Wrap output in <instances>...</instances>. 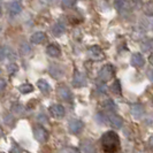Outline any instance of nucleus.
Instances as JSON below:
<instances>
[{"label": "nucleus", "instance_id": "4", "mask_svg": "<svg viewBox=\"0 0 153 153\" xmlns=\"http://www.w3.org/2000/svg\"><path fill=\"white\" fill-rule=\"evenodd\" d=\"M144 63H145V60H144L143 55L140 53H135L132 55V58H131V65L132 66H135L137 68H140V67L144 66Z\"/></svg>", "mask_w": 153, "mask_h": 153}, {"label": "nucleus", "instance_id": "19", "mask_svg": "<svg viewBox=\"0 0 153 153\" xmlns=\"http://www.w3.org/2000/svg\"><path fill=\"white\" fill-rule=\"evenodd\" d=\"M20 51H21L22 54L27 55V54H29L31 52V47L28 43H22V44L20 45Z\"/></svg>", "mask_w": 153, "mask_h": 153}, {"label": "nucleus", "instance_id": "23", "mask_svg": "<svg viewBox=\"0 0 153 153\" xmlns=\"http://www.w3.org/2000/svg\"><path fill=\"white\" fill-rule=\"evenodd\" d=\"M50 73H51V75L54 76L55 78H59V77L62 75V71L60 70L59 68H55V67H52L51 70H50Z\"/></svg>", "mask_w": 153, "mask_h": 153}, {"label": "nucleus", "instance_id": "25", "mask_svg": "<svg viewBox=\"0 0 153 153\" xmlns=\"http://www.w3.org/2000/svg\"><path fill=\"white\" fill-rule=\"evenodd\" d=\"M105 107L107 108V109H109V111H114L115 109V104L113 100L108 99L105 101Z\"/></svg>", "mask_w": 153, "mask_h": 153}, {"label": "nucleus", "instance_id": "27", "mask_svg": "<svg viewBox=\"0 0 153 153\" xmlns=\"http://www.w3.org/2000/svg\"><path fill=\"white\" fill-rule=\"evenodd\" d=\"M62 153H81L78 150L74 149V147H66L62 150Z\"/></svg>", "mask_w": 153, "mask_h": 153}, {"label": "nucleus", "instance_id": "9", "mask_svg": "<svg viewBox=\"0 0 153 153\" xmlns=\"http://www.w3.org/2000/svg\"><path fill=\"white\" fill-rule=\"evenodd\" d=\"M50 112L55 117H61L65 115V108L61 105H53V106L50 107Z\"/></svg>", "mask_w": 153, "mask_h": 153}, {"label": "nucleus", "instance_id": "33", "mask_svg": "<svg viewBox=\"0 0 153 153\" xmlns=\"http://www.w3.org/2000/svg\"><path fill=\"white\" fill-rule=\"evenodd\" d=\"M150 62H151V63L153 65V54L151 55V56H150Z\"/></svg>", "mask_w": 153, "mask_h": 153}, {"label": "nucleus", "instance_id": "11", "mask_svg": "<svg viewBox=\"0 0 153 153\" xmlns=\"http://www.w3.org/2000/svg\"><path fill=\"white\" fill-rule=\"evenodd\" d=\"M47 54L51 55L52 58H58V56H60L61 51H60V48H59L56 45L51 44V45L47 46Z\"/></svg>", "mask_w": 153, "mask_h": 153}, {"label": "nucleus", "instance_id": "34", "mask_svg": "<svg viewBox=\"0 0 153 153\" xmlns=\"http://www.w3.org/2000/svg\"><path fill=\"white\" fill-rule=\"evenodd\" d=\"M150 142H151V145L153 146V138H151V140H150Z\"/></svg>", "mask_w": 153, "mask_h": 153}, {"label": "nucleus", "instance_id": "8", "mask_svg": "<svg viewBox=\"0 0 153 153\" xmlns=\"http://www.w3.org/2000/svg\"><path fill=\"white\" fill-rule=\"evenodd\" d=\"M58 94L59 97L63 100H69L71 99V92L69 90L67 86H60L58 89Z\"/></svg>", "mask_w": 153, "mask_h": 153}, {"label": "nucleus", "instance_id": "15", "mask_svg": "<svg viewBox=\"0 0 153 153\" xmlns=\"http://www.w3.org/2000/svg\"><path fill=\"white\" fill-rule=\"evenodd\" d=\"M37 85H38L39 90L42 92H44V93H47L50 91V84L46 82L45 79H39L37 82Z\"/></svg>", "mask_w": 153, "mask_h": 153}, {"label": "nucleus", "instance_id": "20", "mask_svg": "<svg viewBox=\"0 0 153 153\" xmlns=\"http://www.w3.org/2000/svg\"><path fill=\"white\" fill-rule=\"evenodd\" d=\"M5 53H6V56H8V59H16V53L12 50V48H9V47H5Z\"/></svg>", "mask_w": 153, "mask_h": 153}, {"label": "nucleus", "instance_id": "22", "mask_svg": "<svg viewBox=\"0 0 153 153\" xmlns=\"http://www.w3.org/2000/svg\"><path fill=\"white\" fill-rule=\"evenodd\" d=\"M75 2H76V0H62L61 5L63 8H70L75 5Z\"/></svg>", "mask_w": 153, "mask_h": 153}, {"label": "nucleus", "instance_id": "24", "mask_svg": "<svg viewBox=\"0 0 153 153\" xmlns=\"http://www.w3.org/2000/svg\"><path fill=\"white\" fill-rule=\"evenodd\" d=\"M112 90L115 92V93H117V94H121V85H120V81H115L114 84L112 85Z\"/></svg>", "mask_w": 153, "mask_h": 153}, {"label": "nucleus", "instance_id": "26", "mask_svg": "<svg viewBox=\"0 0 153 153\" xmlns=\"http://www.w3.org/2000/svg\"><path fill=\"white\" fill-rule=\"evenodd\" d=\"M17 69H19V67H17L16 63H10V65H8V67H7V70L9 74H14V73H16Z\"/></svg>", "mask_w": 153, "mask_h": 153}, {"label": "nucleus", "instance_id": "32", "mask_svg": "<svg viewBox=\"0 0 153 153\" xmlns=\"http://www.w3.org/2000/svg\"><path fill=\"white\" fill-rule=\"evenodd\" d=\"M98 88H99V90L100 91H105V86H104V85H99V86H98Z\"/></svg>", "mask_w": 153, "mask_h": 153}, {"label": "nucleus", "instance_id": "30", "mask_svg": "<svg viewBox=\"0 0 153 153\" xmlns=\"http://www.w3.org/2000/svg\"><path fill=\"white\" fill-rule=\"evenodd\" d=\"M147 75H149V78L151 79V82H153V69H150L147 71Z\"/></svg>", "mask_w": 153, "mask_h": 153}, {"label": "nucleus", "instance_id": "17", "mask_svg": "<svg viewBox=\"0 0 153 153\" xmlns=\"http://www.w3.org/2000/svg\"><path fill=\"white\" fill-rule=\"evenodd\" d=\"M90 52H91L94 56H100V59H102V56H104L101 48H100L99 46H97V45L91 46V47H90Z\"/></svg>", "mask_w": 153, "mask_h": 153}, {"label": "nucleus", "instance_id": "7", "mask_svg": "<svg viewBox=\"0 0 153 153\" xmlns=\"http://www.w3.org/2000/svg\"><path fill=\"white\" fill-rule=\"evenodd\" d=\"M30 40L33 44H42L46 40V35L44 32H35L33 35H31Z\"/></svg>", "mask_w": 153, "mask_h": 153}, {"label": "nucleus", "instance_id": "10", "mask_svg": "<svg viewBox=\"0 0 153 153\" xmlns=\"http://www.w3.org/2000/svg\"><path fill=\"white\" fill-rule=\"evenodd\" d=\"M144 114V108L142 105H132L131 106V115L135 117V119H139V117H142V115Z\"/></svg>", "mask_w": 153, "mask_h": 153}, {"label": "nucleus", "instance_id": "28", "mask_svg": "<svg viewBox=\"0 0 153 153\" xmlns=\"http://www.w3.org/2000/svg\"><path fill=\"white\" fill-rule=\"evenodd\" d=\"M5 56H6V53H5V48L0 46V61H2V60L5 59Z\"/></svg>", "mask_w": 153, "mask_h": 153}, {"label": "nucleus", "instance_id": "18", "mask_svg": "<svg viewBox=\"0 0 153 153\" xmlns=\"http://www.w3.org/2000/svg\"><path fill=\"white\" fill-rule=\"evenodd\" d=\"M19 90L22 92V93H30V92H32V90H33V86L31 84H29V83H25V84H22L20 85V88H19Z\"/></svg>", "mask_w": 153, "mask_h": 153}, {"label": "nucleus", "instance_id": "12", "mask_svg": "<svg viewBox=\"0 0 153 153\" xmlns=\"http://www.w3.org/2000/svg\"><path fill=\"white\" fill-rule=\"evenodd\" d=\"M81 152L82 153H96V149L90 142H83L81 144Z\"/></svg>", "mask_w": 153, "mask_h": 153}, {"label": "nucleus", "instance_id": "13", "mask_svg": "<svg viewBox=\"0 0 153 153\" xmlns=\"http://www.w3.org/2000/svg\"><path fill=\"white\" fill-rule=\"evenodd\" d=\"M73 84L75 85V86H83L85 85V77L81 74V73H78L76 71L75 73V75H74V81H73Z\"/></svg>", "mask_w": 153, "mask_h": 153}, {"label": "nucleus", "instance_id": "6", "mask_svg": "<svg viewBox=\"0 0 153 153\" xmlns=\"http://www.w3.org/2000/svg\"><path fill=\"white\" fill-rule=\"evenodd\" d=\"M108 120H109V122L112 123V126L116 128V129H119V128H121L123 124V120L119 116V115L116 114H109L108 115Z\"/></svg>", "mask_w": 153, "mask_h": 153}, {"label": "nucleus", "instance_id": "16", "mask_svg": "<svg viewBox=\"0 0 153 153\" xmlns=\"http://www.w3.org/2000/svg\"><path fill=\"white\" fill-rule=\"evenodd\" d=\"M63 32H65V27L61 25L60 23H58V24L52 27V33L54 36H61Z\"/></svg>", "mask_w": 153, "mask_h": 153}, {"label": "nucleus", "instance_id": "35", "mask_svg": "<svg viewBox=\"0 0 153 153\" xmlns=\"http://www.w3.org/2000/svg\"><path fill=\"white\" fill-rule=\"evenodd\" d=\"M0 15H1V13H0Z\"/></svg>", "mask_w": 153, "mask_h": 153}, {"label": "nucleus", "instance_id": "5", "mask_svg": "<svg viewBox=\"0 0 153 153\" xmlns=\"http://www.w3.org/2000/svg\"><path fill=\"white\" fill-rule=\"evenodd\" d=\"M83 129V123L79 120H71L69 121V130L74 134H77Z\"/></svg>", "mask_w": 153, "mask_h": 153}, {"label": "nucleus", "instance_id": "14", "mask_svg": "<svg viewBox=\"0 0 153 153\" xmlns=\"http://www.w3.org/2000/svg\"><path fill=\"white\" fill-rule=\"evenodd\" d=\"M9 12H10L12 15H17V14H20V13L22 12V6H21V4L17 2V1H13V2L9 5Z\"/></svg>", "mask_w": 153, "mask_h": 153}, {"label": "nucleus", "instance_id": "1", "mask_svg": "<svg viewBox=\"0 0 153 153\" xmlns=\"http://www.w3.org/2000/svg\"><path fill=\"white\" fill-rule=\"evenodd\" d=\"M101 146L106 153H115L119 150L120 139L114 131H107L101 136Z\"/></svg>", "mask_w": 153, "mask_h": 153}, {"label": "nucleus", "instance_id": "29", "mask_svg": "<svg viewBox=\"0 0 153 153\" xmlns=\"http://www.w3.org/2000/svg\"><path fill=\"white\" fill-rule=\"evenodd\" d=\"M5 86H6V82L4 79H0V92L5 89Z\"/></svg>", "mask_w": 153, "mask_h": 153}, {"label": "nucleus", "instance_id": "31", "mask_svg": "<svg viewBox=\"0 0 153 153\" xmlns=\"http://www.w3.org/2000/svg\"><path fill=\"white\" fill-rule=\"evenodd\" d=\"M38 119H39V121H40V122H42L43 120H44V122H47V119H46V117H45V116H44V115H43V116L40 115V116H39Z\"/></svg>", "mask_w": 153, "mask_h": 153}, {"label": "nucleus", "instance_id": "2", "mask_svg": "<svg viewBox=\"0 0 153 153\" xmlns=\"http://www.w3.org/2000/svg\"><path fill=\"white\" fill-rule=\"evenodd\" d=\"M114 74H115L114 67L112 65H106L99 71V79L102 81V82H107V81H109L112 77L114 76Z\"/></svg>", "mask_w": 153, "mask_h": 153}, {"label": "nucleus", "instance_id": "21", "mask_svg": "<svg viewBox=\"0 0 153 153\" xmlns=\"http://www.w3.org/2000/svg\"><path fill=\"white\" fill-rule=\"evenodd\" d=\"M127 5V0H115V7L119 10H122Z\"/></svg>", "mask_w": 153, "mask_h": 153}, {"label": "nucleus", "instance_id": "3", "mask_svg": "<svg viewBox=\"0 0 153 153\" xmlns=\"http://www.w3.org/2000/svg\"><path fill=\"white\" fill-rule=\"evenodd\" d=\"M33 136L35 138L40 142V143H43V142H45L46 139H47V131L43 128V127H37V128H35V130H33Z\"/></svg>", "mask_w": 153, "mask_h": 153}]
</instances>
